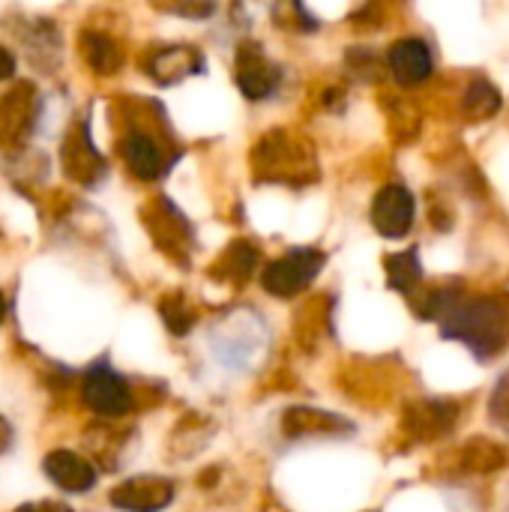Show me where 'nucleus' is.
<instances>
[{"label": "nucleus", "mask_w": 509, "mask_h": 512, "mask_svg": "<svg viewBox=\"0 0 509 512\" xmlns=\"http://www.w3.org/2000/svg\"><path fill=\"white\" fill-rule=\"evenodd\" d=\"M324 261L327 258L321 249H309V246L291 249L282 258L267 264L261 282L273 297H294L318 279V273L324 270Z\"/></svg>", "instance_id": "f03ea898"}, {"label": "nucleus", "mask_w": 509, "mask_h": 512, "mask_svg": "<svg viewBox=\"0 0 509 512\" xmlns=\"http://www.w3.org/2000/svg\"><path fill=\"white\" fill-rule=\"evenodd\" d=\"M390 72L402 87L423 84L432 75V48L423 39H399L390 48Z\"/></svg>", "instance_id": "6e6552de"}, {"label": "nucleus", "mask_w": 509, "mask_h": 512, "mask_svg": "<svg viewBox=\"0 0 509 512\" xmlns=\"http://www.w3.org/2000/svg\"><path fill=\"white\" fill-rule=\"evenodd\" d=\"M174 498V486L162 477H135L114 489L111 504L129 512H159Z\"/></svg>", "instance_id": "423d86ee"}, {"label": "nucleus", "mask_w": 509, "mask_h": 512, "mask_svg": "<svg viewBox=\"0 0 509 512\" xmlns=\"http://www.w3.org/2000/svg\"><path fill=\"white\" fill-rule=\"evenodd\" d=\"M201 69V54L195 48H183V45H174V48H162L153 60H150V75L162 84H174L192 72Z\"/></svg>", "instance_id": "f8f14e48"}, {"label": "nucleus", "mask_w": 509, "mask_h": 512, "mask_svg": "<svg viewBox=\"0 0 509 512\" xmlns=\"http://www.w3.org/2000/svg\"><path fill=\"white\" fill-rule=\"evenodd\" d=\"M12 66H15L12 54H9L6 48H0V78H6V75L12 72Z\"/></svg>", "instance_id": "aec40b11"}, {"label": "nucleus", "mask_w": 509, "mask_h": 512, "mask_svg": "<svg viewBox=\"0 0 509 512\" xmlns=\"http://www.w3.org/2000/svg\"><path fill=\"white\" fill-rule=\"evenodd\" d=\"M456 417H459V405L441 402V399H426V402L408 405V411H405V429L417 441H432V438L447 435L453 429Z\"/></svg>", "instance_id": "0eeeda50"}, {"label": "nucleus", "mask_w": 509, "mask_h": 512, "mask_svg": "<svg viewBox=\"0 0 509 512\" xmlns=\"http://www.w3.org/2000/svg\"><path fill=\"white\" fill-rule=\"evenodd\" d=\"M279 66L258 48V45H240L237 51V87L246 99L258 102L273 96L279 87Z\"/></svg>", "instance_id": "39448f33"}, {"label": "nucleus", "mask_w": 509, "mask_h": 512, "mask_svg": "<svg viewBox=\"0 0 509 512\" xmlns=\"http://www.w3.org/2000/svg\"><path fill=\"white\" fill-rule=\"evenodd\" d=\"M462 111H465L474 123L495 117V114L501 111V93H498V87L489 84L486 78L471 81L468 90H465V99H462Z\"/></svg>", "instance_id": "4468645a"}, {"label": "nucleus", "mask_w": 509, "mask_h": 512, "mask_svg": "<svg viewBox=\"0 0 509 512\" xmlns=\"http://www.w3.org/2000/svg\"><path fill=\"white\" fill-rule=\"evenodd\" d=\"M84 402L99 417H123L132 408V393L108 363H96L84 381Z\"/></svg>", "instance_id": "7ed1b4c3"}, {"label": "nucleus", "mask_w": 509, "mask_h": 512, "mask_svg": "<svg viewBox=\"0 0 509 512\" xmlns=\"http://www.w3.org/2000/svg\"><path fill=\"white\" fill-rule=\"evenodd\" d=\"M444 339L468 345L480 360L501 354L509 345V297H459L453 312L441 321Z\"/></svg>", "instance_id": "f257e3e1"}, {"label": "nucleus", "mask_w": 509, "mask_h": 512, "mask_svg": "<svg viewBox=\"0 0 509 512\" xmlns=\"http://www.w3.org/2000/svg\"><path fill=\"white\" fill-rule=\"evenodd\" d=\"M84 54H87L90 66L99 69V72H114L120 66V51H117V45L108 36L87 33L84 36Z\"/></svg>", "instance_id": "f3484780"}, {"label": "nucleus", "mask_w": 509, "mask_h": 512, "mask_svg": "<svg viewBox=\"0 0 509 512\" xmlns=\"http://www.w3.org/2000/svg\"><path fill=\"white\" fill-rule=\"evenodd\" d=\"M372 225L378 228V234L399 240L411 231L414 225V195L411 189L390 183L384 186L375 201H372Z\"/></svg>", "instance_id": "20e7f679"}, {"label": "nucleus", "mask_w": 509, "mask_h": 512, "mask_svg": "<svg viewBox=\"0 0 509 512\" xmlns=\"http://www.w3.org/2000/svg\"><path fill=\"white\" fill-rule=\"evenodd\" d=\"M45 474L66 492H87L96 483V471L87 459L57 450L45 459Z\"/></svg>", "instance_id": "9d476101"}, {"label": "nucleus", "mask_w": 509, "mask_h": 512, "mask_svg": "<svg viewBox=\"0 0 509 512\" xmlns=\"http://www.w3.org/2000/svg\"><path fill=\"white\" fill-rule=\"evenodd\" d=\"M0 318H3V297H0Z\"/></svg>", "instance_id": "4be33fe9"}, {"label": "nucleus", "mask_w": 509, "mask_h": 512, "mask_svg": "<svg viewBox=\"0 0 509 512\" xmlns=\"http://www.w3.org/2000/svg\"><path fill=\"white\" fill-rule=\"evenodd\" d=\"M123 156H126L129 168H132L141 180H156V177L165 171L162 150H159V144H156L147 132L132 129V132L123 138Z\"/></svg>", "instance_id": "9b49d317"}, {"label": "nucleus", "mask_w": 509, "mask_h": 512, "mask_svg": "<svg viewBox=\"0 0 509 512\" xmlns=\"http://www.w3.org/2000/svg\"><path fill=\"white\" fill-rule=\"evenodd\" d=\"M162 318H165V324H168L177 336H183V333L192 327V321H195L192 309H189L180 297H171V300L162 303Z\"/></svg>", "instance_id": "a211bd4d"}, {"label": "nucleus", "mask_w": 509, "mask_h": 512, "mask_svg": "<svg viewBox=\"0 0 509 512\" xmlns=\"http://www.w3.org/2000/svg\"><path fill=\"white\" fill-rule=\"evenodd\" d=\"M21 512H69V510H63V507H57V504H39V507H24Z\"/></svg>", "instance_id": "412c9836"}, {"label": "nucleus", "mask_w": 509, "mask_h": 512, "mask_svg": "<svg viewBox=\"0 0 509 512\" xmlns=\"http://www.w3.org/2000/svg\"><path fill=\"white\" fill-rule=\"evenodd\" d=\"M384 270H387V282L390 288L396 291H414L423 279V264H420V252L417 249H405V252H396L384 261Z\"/></svg>", "instance_id": "ddd939ff"}, {"label": "nucleus", "mask_w": 509, "mask_h": 512, "mask_svg": "<svg viewBox=\"0 0 509 512\" xmlns=\"http://www.w3.org/2000/svg\"><path fill=\"white\" fill-rule=\"evenodd\" d=\"M489 411L498 423H509V369L501 375L495 393H492V402H489Z\"/></svg>", "instance_id": "6ab92c4d"}, {"label": "nucleus", "mask_w": 509, "mask_h": 512, "mask_svg": "<svg viewBox=\"0 0 509 512\" xmlns=\"http://www.w3.org/2000/svg\"><path fill=\"white\" fill-rule=\"evenodd\" d=\"M258 264V249L249 240H237L219 261V276L231 279V282H243L249 279V273Z\"/></svg>", "instance_id": "2eb2a0df"}, {"label": "nucleus", "mask_w": 509, "mask_h": 512, "mask_svg": "<svg viewBox=\"0 0 509 512\" xmlns=\"http://www.w3.org/2000/svg\"><path fill=\"white\" fill-rule=\"evenodd\" d=\"M339 429H351L342 417L321 408H288L282 417L285 438H309V435H339Z\"/></svg>", "instance_id": "1a4fd4ad"}, {"label": "nucleus", "mask_w": 509, "mask_h": 512, "mask_svg": "<svg viewBox=\"0 0 509 512\" xmlns=\"http://www.w3.org/2000/svg\"><path fill=\"white\" fill-rule=\"evenodd\" d=\"M507 462V453L486 441V438H474L465 450H462V465L474 474H489V471H498L501 465Z\"/></svg>", "instance_id": "dca6fc26"}]
</instances>
